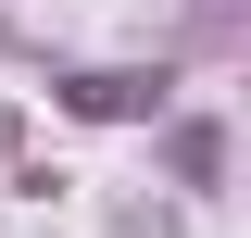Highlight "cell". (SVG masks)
I'll return each instance as SVG.
<instances>
[{
    "label": "cell",
    "mask_w": 251,
    "mask_h": 238,
    "mask_svg": "<svg viewBox=\"0 0 251 238\" xmlns=\"http://www.w3.org/2000/svg\"><path fill=\"white\" fill-rule=\"evenodd\" d=\"M75 113H163V75H75Z\"/></svg>",
    "instance_id": "cell-1"
},
{
    "label": "cell",
    "mask_w": 251,
    "mask_h": 238,
    "mask_svg": "<svg viewBox=\"0 0 251 238\" xmlns=\"http://www.w3.org/2000/svg\"><path fill=\"white\" fill-rule=\"evenodd\" d=\"M214 163H226L214 125H176V176H188V188H214Z\"/></svg>",
    "instance_id": "cell-2"
}]
</instances>
